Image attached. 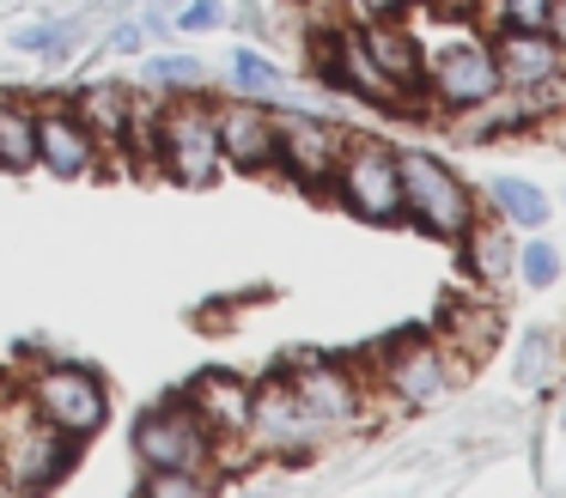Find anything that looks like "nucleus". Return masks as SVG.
<instances>
[{
    "instance_id": "obj_1",
    "label": "nucleus",
    "mask_w": 566,
    "mask_h": 498,
    "mask_svg": "<svg viewBox=\"0 0 566 498\" xmlns=\"http://www.w3.org/2000/svg\"><path fill=\"white\" fill-rule=\"evenodd\" d=\"M396 177H402V219L415 231H427V237H439V243H457L475 225V213H481L475 189H469L439 152H427V146H408L402 152V146H396Z\"/></svg>"
},
{
    "instance_id": "obj_2",
    "label": "nucleus",
    "mask_w": 566,
    "mask_h": 498,
    "mask_svg": "<svg viewBox=\"0 0 566 498\" xmlns=\"http://www.w3.org/2000/svg\"><path fill=\"white\" fill-rule=\"evenodd\" d=\"M19 401L31 407V420L55 425V432L74 437V444L98 437L104 420H111V389H104V377L86 371V364H74V359H43L38 371H31V383L19 389Z\"/></svg>"
},
{
    "instance_id": "obj_3",
    "label": "nucleus",
    "mask_w": 566,
    "mask_h": 498,
    "mask_svg": "<svg viewBox=\"0 0 566 498\" xmlns=\"http://www.w3.org/2000/svg\"><path fill=\"white\" fill-rule=\"evenodd\" d=\"M329 201H342L354 219H371V225H402V177H396V146L384 134H347L342 140Z\"/></svg>"
},
{
    "instance_id": "obj_4",
    "label": "nucleus",
    "mask_w": 566,
    "mask_h": 498,
    "mask_svg": "<svg viewBox=\"0 0 566 498\" xmlns=\"http://www.w3.org/2000/svg\"><path fill=\"white\" fill-rule=\"evenodd\" d=\"M463 364L439 347V335H396L378 347V389L396 407H439L457 389Z\"/></svg>"
},
{
    "instance_id": "obj_5",
    "label": "nucleus",
    "mask_w": 566,
    "mask_h": 498,
    "mask_svg": "<svg viewBox=\"0 0 566 498\" xmlns=\"http://www.w3.org/2000/svg\"><path fill=\"white\" fill-rule=\"evenodd\" d=\"M347 128H335L317 109H274V177H286L305 194H329V177L342 165Z\"/></svg>"
},
{
    "instance_id": "obj_6",
    "label": "nucleus",
    "mask_w": 566,
    "mask_h": 498,
    "mask_svg": "<svg viewBox=\"0 0 566 498\" xmlns=\"http://www.w3.org/2000/svg\"><path fill=\"white\" fill-rule=\"evenodd\" d=\"M286 389L305 407V420L317 432H347V425L366 420V407L378 401V389H366V377L347 371L335 359H286Z\"/></svg>"
},
{
    "instance_id": "obj_7",
    "label": "nucleus",
    "mask_w": 566,
    "mask_h": 498,
    "mask_svg": "<svg viewBox=\"0 0 566 498\" xmlns=\"http://www.w3.org/2000/svg\"><path fill=\"white\" fill-rule=\"evenodd\" d=\"M159 170L184 189H208L220 177V134H213V109L208 97H184V104H165L159 121Z\"/></svg>"
},
{
    "instance_id": "obj_8",
    "label": "nucleus",
    "mask_w": 566,
    "mask_h": 498,
    "mask_svg": "<svg viewBox=\"0 0 566 498\" xmlns=\"http://www.w3.org/2000/svg\"><path fill=\"white\" fill-rule=\"evenodd\" d=\"M493 92H500V61H493L488 43L457 36V43H444L439 55H427V104L432 109L463 116V109L488 104Z\"/></svg>"
},
{
    "instance_id": "obj_9",
    "label": "nucleus",
    "mask_w": 566,
    "mask_h": 498,
    "mask_svg": "<svg viewBox=\"0 0 566 498\" xmlns=\"http://www.w3.org/2000/svg\"><path fill=\"white\" fill-rule=\"evenodd\" d=\"M220 165L238 177H274V109L262 97H208Z\"/></svg>"
},
{
    "instance_id": "obj_10",
    "label": "nucleus",
    "mask_w": 566,
    "mask_h": 498,
    "mask_svg": "<svg viewBox=\"0 0 566 498\" xmlns=\"http://www.w3.org/2000/svg\"><path fill=\"white\" fill-rule=\"evenodd\" d=\"M208 444L213 432L189 413V401H165V407H147L135 420V456L140 468H208Z\"/></svg>"
},
{
    "instance_id": "obj_11",
    "label": "nucleus",
    "mask_w": 566,
    "mask_h": 498,
    "mask_svg": "<svg viewBox=\"0 0 566 498\" xmlns=\"http://www.w3.org/2000/svg\"><path fill=\"white\" fill-rule=\"evenodd\" d=\"M184 401L213 437H244L250 420H256V383L238 377V371H226V364H208V371L189 377Z\"/></svg>"
},
{
    "instance_id": "obj_12",
    "label": "nucleus",
    "mask_w": 566,
    "mask_h": 498,
    "mask_svg": "<svg viewBox=\"0 0 566 498\" xmlns=\"http://www.w3.org/2000/svg\"><path fill=\"white\" fill-rule=\"evenodd\" d=\"M359 36H366L371 61L384 67V80L396 85V97H402V104H420L415 116H427V49H420V36L408 31L402 19H366Z\"/></svg>"
},
{
    "instance_id": "obj_13",
    "label": "nucleus",
    "mask_w": 566,
    "mask_h": 498,
    "mask_svg": "<svg viewBox=\"0 0 566 498\" xmlns=\"http://www.w3.org/2000/svg\"><path fill=\"white\" fill-rule=\"evenodd\" d=\"M38 165L67 182L98 170V140H92L86 121L74 116V104H62V97H43L38 104Z\"/></svg>"
},
{
    "instance_id": "obj_14",
    "label": "nucleus",
    "mask_w": 566,
    "mask_h": 498,
    "mask_svg": "<svg viewBox=\"0 0 566 498\" xmlns=\"http://www.w3.org/2000/svg\"><path fill=\"white\" fill-rule=\"evenodd\" d=\"M500 328H505L500 304L469 298V292H444V304H439V347L451 352L463 371L481 364L493 347H500Z\"/></svg>"
},
{
    "instance_id": "obj_15",
    "label": "nucleus",
    "mask_w": 566,
    "mask_h": 498,
    "mask_svg": "<svg viewBox=\"0 0 566 498\" xmlns=\"http://www.w3.org/2000/svg\"><path fill=\"white\" fill-rule=\"evenodd\" d=\"M493 61H500V85H554L566 80V49L548 31H493Z\"/></svg>"
},
{
    "instance_id": "obj_16",
    "label": "nucleus",
    "mask_w": 566,
    "mask_h": 498,
    "mask_svg": "<svg viewBox=\"0 0 566 498\" xmlns=\"http://www.w3.org/2000/svg\"><path fill=\"white\" fill-rule=\"evenodd\" d=\"M67 104H74V116L86 121V134L98 140V152L128 158V85H116V80H92L86 92H74Z\"/></svg>"
},
{
    "instance_id": "obj_17",
    "label": "nucleus",
    "mask_w": 566,
    "mask_h": 498,
    "mask_svg": "<svg viewBox=\"0 0 566 498\" xmlns=\"http://www.w3.org/2000/svg\"><path fill=\"white\" fill-rule=\"evenodd\" d=\"M457 250H463L469 279L488 286V292H500L505 279H512V267H517V250H512V237H505V219H488V213H475V225L457 237Z\"/></svg>"
},
{
    "instance_id": "obj_18",
    "label": "nucleus",
    "mask_w": 566,
    "mask_h": 498,
    "mask_svg": "<svg viewBox=\"0 0 566 498\" xmlns=\"http://www.w3.org/2000/svg\"><path fill=\"white\" fill-rule=\"evenodd\" d=\"M0 170H38V104L13 92H0Z\"/></svg>"
},
{
    "instance_id": "obj_19",
    "label": "nucleus",
    "mask_w": 566,
    "mask_h": 498,
    "mask_svg": "<svg viewBox=\"0 0 566 498\" xmlns=\"http://www.w3.org/2000/svg\"><path fill=\"white\" fill-rule=\"evenodd\" d=\"M488 201H493V213L505 219V225H524V231H542L548 225V189H536V182H524V177H493L488 182Z\"/></svg>"
},
{
    "instance_id": "obj_20",
    "label": "nucleus",
    "mask_w": 566,
    "mask_h": 498,
    "mask_svg": "<svg viewBox=\"0 0 566 498\" xmlns=\"http://www.w3.org/2000/svg\"><path fill=\"white\" fill-rule=\"evenodd\" d=\"M159 121H165V97L153 85H128V158L159 165Z\"/></svg>"
},
{
    "instance_id": "obj_21",
    "label": "nucleus",
    "mask_w": 566,
    "mask_h": 498,
    "mask_svg": "<svg viewBox=\"0 0 566 498\" xmlns=\"http://www.w3.org/2000/svg\"><path fill=\"white\" fill-rule=\"evenodd\" d=\"M232 92H238V97H262V104H274V97L286 92V73L274 67L262 49H238V55H232Z\"/></svg>"
},
{
    "instance_id": "obj_22",
    "label": "nucleus",
    "mask_w": 566,
    "mask_h": 498,
    "mask_svg": "<svg viewBox=\"0 0 566 498\" xmlns=\"http://www.w3.org/2000/svg\"><path fill=\"white\" fill-rule=\"evenodd\" d=\"M213 468H140V492L147 498H208L213 492Z\"/></svg>"
},
{
    "instance_id": "obj_23",
    "label": "nucleus",
    "mask_w": 566,
    "mask_h": 498,
    "mask_svg": "<svg viewBox=\"0 0 566 498\" xmlns=\"http://www.w3.org/2000/svg\"><path fill=\"white\" fill-rule=\"evenodd\" d=\"M554 352H560V340H554L548 328H530V335L517 340L512 377H517L524 389H542V383H548V371H554Z\"/></svg>"
},
{
    "instance_id": "obj_24",
    "label": "nucleus",
    "mask_w": 566,
    "mask_h": 498,
    "mask_svg": "<svg viewBox=\"0 0 566 498\" xmlns=\"http://www.w3.org/2000/svg\"><path fill=\"white\" fill-rule=\"evenodd\" d=\"M140 73H147L153 92H201L208 85V67L189 55H153V61H140Z\"/></svg>"
},
{
    "instance_id": "obj_25",
    "label": "nucleus",
    "mask_w": 566,
    "mask_h": 498,
    "mask_svg": "<svg viewBox=\"0 0 566 498\" xmlns=\"http://www.w3.org/2000/svg\"><path fill=\"white\" fill-rule=\"evenodd\" d=\"M560 267H566L560 250H554L548 237H536V243H524V250H517V267H512V274L524 279L530 292H548L554 279H560Z\"/></svg>"
},
{
    "instance_id": "obj_26",
    "label": "nucleus",
    "mask_w": 566,
    "mask_h": 498,
    "mask_svg": "<svg viewBox=\"0 0 566 498\" xmlns=\"http://www.w3.org/2000/svg\"><path fill=\"white\" fill-rule=\"evenodd\" d=\"M493 12V31H542L548 24V0H481Z\"/></svg>"
},
{
    "instance_id": "obj_27",
    "label": "nucleus",
    "mask_w": 566,
    "mask_h": 498,
    "mask_svg": "<svg viewBox=\"0 0 566 498\" xmlns=\"http://www.w3.org/2000/svg\"><path fill=\"white\" fill-rule=\"evenodd\" d=\"M177 31H220L226 24V0H189V7H177Z\"/></svg>"
},
{
    "instance_id": "obj_28",
    "label": "nucleus",
    "mask_w": 566,
    "mask_h": 498,
    "mask_svg": "<svg viewBox=\"0 0 566 498\" xmlns=\"http://www.w3.org/2000/svg\"><path fill=\"white\" fill-rule=\"evenodd\" d=\"M354 7V24H366V19H402L415 0H347Z\"/></svg>"
},
{
    "instance_id": "obj_29",
    "label": "nucleus",
    "mask_w": 566,
    "mask_h": 498,
    "mask_svg": "<svg viewBox=\"0 0 566 498\" xmlns=\"http://www.w3.org/2000/svg\"><path fill=\"white\" fill-rule=\"evenodd\" d=\"M111 49H116V55H135V49H140V24H116Z\"/></svg>"
},
{
    "instance_id": "obj_30",
    "label": "nucleus",
    "mask_w": 566,
    "mask_h": 498,
    "mask_svg": "<svg viewBox=\"0 0 566 498\" xmlns=\"http://www.w3.org/2000/svg\"><path fill=\"white\" fill-rule=\"evenodd\" d=\"M542 31H548L554 43L566 49V0H548V24H542Z\"/></svg>"
}]
</instances>
